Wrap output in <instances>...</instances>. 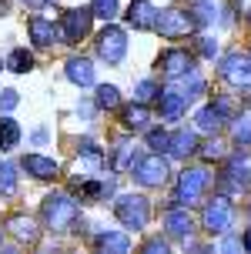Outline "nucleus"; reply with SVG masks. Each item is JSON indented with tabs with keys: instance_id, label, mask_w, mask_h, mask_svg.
I'll list each match as a JSON object with an SVG mask.
<instances>
[{
	"instance_id": "f257e3e1",
	"label": "nucleus",
	"mask_w": 251,
	"mask_h": 254,
	"mask_svg": "<svg viewBox=\"0 0 251 254\" xmlns=\"http://www.w3.org/2000/svg\"><path fill=\"white\" fill-rule=\"evenodd\" d=\"M44 221L50 231H67L77 221V201L64 197V194H50L44 201Z\"/></svg>"
},
{
	"instance_id": "f03ea898",
	"label": "nucleus",
	"mask_w": 251,
	"mask_h": 254,
	"mask_svg": "<svg viewBox=\"0 0 251 254\" xmlns=\"http://www.w3.org/2000/svg\"><path fill=\"white\" fill-rule=\"evenodd\" d=\"M114 211H117V217H121V224H124V228L138 231V228L148 224V201L138 197V194H124V197H117Z\"/></svg>"
},
{
	"instance_id": "7ed1b4c3",
	"label": "nucleus",
	"mask_w": 251,
	"mask_h": 254,
	"mask_svg": "<svg viewBox=\"0 0 251 254\" xmlns=\"http://www.w3.org/2000/svg\"><path fill=\"white\" fill-rule=\"evenodd\" d=\"M191 27H194V17H188L184 10H164V13H158L154 30H161V37H167V40H177V37H188Z\"/></svg>"
},
{
	"instance_id": "20e7f679",
	"label": "nucleus",
	"mask_w": 251,
	"mask_h": 254,
	"mask_svg": "<svg viewBox=\"0 0 251 254\" xmlns=\"http://www.w3.org/2000/svg\"><path fill=\"white\" fill-rule=\"evenodd\" d=\"M97 54L107 64H121L127 54V37L121 27H104V34L97 37Z\"/></svg>"
},
{
	"instance_id": "39448f33",
	"label": "nucleus",
	"mask_w": 251,
	"mask_h": 254,
	"mask_svg": "<svg viewBox=\"0 0 251 254\" xmlns=\"http://www.w3.org/2000/svg\"><path fill=\"white\" fill-rule=\"evenodd\" d=\"M208 181H211V174H208L204 167L184 171V174H181V184H177V197H174V201H181V204H194V201L201 197V190L208 188Z\"/></svg>"
},
{
	"instance_id": "423d86ee",
	"label": "nucleus",
	"mask_w": 251,
	"mask_h": 254,
	"mask_svg": "<svg viewBox=\"0 0 251 254\" xmlns=\"http://www.w3.org/2000/svg\"><path fill=\"white\" fill-rule=\"evenodd\" d=\"M134 178H138L141 184H148V188H158V184H164V178H167V161H164L161 154L141 157L138 164H134Z\"/></svg>"
},
{
	"instance_id": "0eeeda50",
	"label": "nucleus",
	"mask_w": 251,
	"mask_h": 254,
	"mask_svg": "<svg viewBox=\"0 0 251 254\" xmlns=\"http://www.w3.org/2000/svg\"><path fill=\"white\" fill-rule=\"evenodd\" d=\"M231 217H235V207L225 201V197H214L208 207H204V228L211 234H225L231 228Z\"/></svg>"
},
{
	"instance_id": "6e6552de",
	"label": "nucleus",
	"mask_w": 251,
	"mask_h": 254,
	"mask_svg": "<svg viewBox=\"0 0 251 254\" xmlns=\"http://www.w3.org/2000/svg\"><path fill=\"white\" fill-rule=\"evenodd\" d=\"M90 17H94L90 10H67V13L61 17V37L67 40V44H74V40L87 37V30H90Z\"/></svg>"
},
{
	"instance_id": "1a4fd4ad",
	"label": "nucleus",
	"mask_w": 251,
	"mask_h": 254,
	"mask_svg": "<svg viewBox=\"0 0 251 254\" xmlns=\"http://www.w3.org/2000/svg\"><path fill=\"white\" fill-rule=\"evenodd\" d=\"M221 77L231 80L235 87H248L251 84V61H245L238 54H228L225 61H221Z\"/></svg>"
},
{
	"instance_id": "9d476101",
	"label": "nucleus",
	"mask_w": 251,
	"mask_h": 254,
	"mask_svg": "<svg viewBox=\"0 0 251 254\" xmlns=\"http://www.w3.org/2000/svg\"><path fill=\"white\" fill-rule=\"evenodd\" d=\"M161 67L167 77H184V74H194V57H191L188 51H167L161 57Z\"/></svg>"
},
{
	"instance_id": "9b49d317",
	"label": "nucleus",
	"mask_w": 251,
	"mask_h": 254,
	"mask_svg": "<svg viewBox=\"0 0 251 254\" xmlns=\"http://www.w3.org/2000/svg\"><path fill=\"white\" fill-rule=\"evenodd\" d=\"M127 24L138 27V30H154V24H158L154 3H148V0H134V3L127 7Z\"/></svg>"
},
{
	"instance_id": "f8f14e48",
	"label": "nucleus",
	"mask_w": 251,
	"mask_h": 254,
	"mask_svg": "<svg viewBox=\"0 0 251 254\" xmlns=\"http://www.w3.org/2000/svg\"><path fill=\"white\" fill-rule=\"evenodd\" d=\"M57 37H61V27H54L47 17H30V40H34L37 47H47V44H54Z\"/></svg>"
},
{
	"instance_id": "ddd939ff",
	"label": "nucleus",
	"mask_w": 251,
	"mask_h": 254,
	"mask_svg": "<svg viewBox=\"0 0 251 254\" xmlns=\"http://www.w3.org/2000/svg\"><path fill=\"white\" fill-rule=\"evenodd\" d=\"M20 167H24L27 174L40 178V181H47V178H54V174H57V161H54V157H40V154H27Z\"/></svg>"
},
{
	"instance_id": "4468645a",
	"label": "nucleus",
	"mask_w": 251,
	"mask_h": 254,
	"mask_svg": "<svg viewBox=\"0 0 251 254\" xmlns=\"http://www.w3.org/2000/svg\"><path fill=\"white\" fill-rule=\"evenodd\" d=\"M184 104H188V101H184L174 87L161 90V117H164V121H177V117L184 114Z\"/></svg>"
},
{
	"instance_id": "2eb2a0df",
	"label": "nucleus",
	"mask_w": 251,
	"mask_h": 254,
	"mask_svg": "<svg viewBox=\"0 0 251 254\" xmlns=\"http://www.w3.org/2000/svg\"><path fill=\"white\" fill-rule=\"evenodd\" d=\"M67 77L74 80L77 87H90L94 84V67L84 57H74V61H67Z\"/></svg>"
},
{
	"instance_id": "dca6fc26",
	"label": "nucleus",
	"mask_w": 251,
	"mask_h": 254,
	"mask_svg": "<svg viewBox=\"0 0 251 254\" xmlns=\"http://www.w3.org/2000/svg\"><path fill=\"white\" fill-rule=\"evenodd\" d=\"M167 151L174 154V157H188V154H194V151H198V137H194V130H177V134H171Z\"/></svg>"
},
{
	"instance_id": "f3484780",
	"label": "nucleus",
	"mask_w": 251,
	"mask_h": 254,
	"mask_svg": "<svg viewBox=\"0 0 251 254\" xmlns=\"http://www.w3.org/2000/svg\"><path fill=\"white\" fill-rule=\"evenodd\" d=\"M164 228L171 231V234H177V238H184L194 224H191V214H188V211H167V214H164Z\"/></svg>"
},
{
	"instance_id": "a211bd4d",
	"label": "nucleus",
	"mask_w": 251,
	"mask_h": 254,
	"mask_svg": "<svg viewBox=\"0 0 251 254\" xmlns=\"http://www.w3.org/2000/svg\"><path fill=\"white\" fill-rule=\"evenodd\" d=\"M221 121H225V114L218 111V107H201L198 111V130H208V134H214L218 127H221Z\"/></svg>"
},
{
	"instance_id": "6ab92c4d",
	"label": "nucleus",
	"mask_w": 251,
	"mask_h": 254,
	"mask_svg": "<svg viewBox=\"0 0 251 254\" xmlns=\"http://www.w3.org/2000/svg\"><path fill=\"white\" fill-rule=\"evenodd\" d=\"M17 140H20V127H17V121L0 117V147L10 151V147H17Z\"/></svg>"
},
{
	"instance_id": "aec40b11",
	"label": "nucleus",
	"mask_w": 251,
	"mask_h": 254,
	"mask_svg": "<svg viewBox=\"0 0 251 254\" xmlns=\"http://www.w3.org/2000/svg\"><path fill=\"white\" fill-rule=\"evenodd\" d=\"M7 67L17 70V74H27V70L34 67V54L24 51V47H17V51H10V57H7Z\"/></svg>"
},
{
	"instance_id": "412c9836",
	"label": "nucleus",
	"mask_w": 251,
	"mask_h": 254,
	"mask_svg": "<svg viewBox=\"0 0 251 254\" xmlns=\"http://www.w3.org/2000/svg\"><path fill=\"white\" fill-rule=\"evenodd\" d=\"M10 231L20 238V241H34V238H37V228H34V221H30V217H13Z\"/></svg>"
},
{
	"instance_id": "4be33fe9",
	"label": "nucleus",
	"mask_w": 251,
	"mask_h": 254,
	"mask_svg": "<svg viewBox=\"0 0 251 254\" xmlns=\"http://www.w3.org/2000/svg\"><path fill=\"white\" fill-rule=\"evenodd\" d=\"M235 140L238 144H251V111H241L235 117Z\"/></svg>"
},
{
	"instance_id": "5701e85b",
	"label": "nucleus",
	"mask_w": 251,
	"mask_h": 254,
	"mask_svg": "<svg viewBox=\"0 0 251 254\" xmlns=\"http://www.w3.org/2000/svg\"><path fill=\"white\" fill-rule=\"evenodd\" d=\"M148 121H151V117H148V111H144L141 104H138V107H127V111H124V124L131 127V130H144V127H148Z\"/></svg>"
},
{
	"instance_id": "b1692460",
	"label": "nucleus",
	"mask_w": 251,
	"mask_h": 254,
	"mask_svg": "<svg viewBox=\"0 0 251 254\" xmlns=\"http://www.w3.org/2000/svg\"><path fill=\"white\" fill-rule=\"evenodd\" d=\"M191 13H194V24H211L214 20V0H194L191 3Z\"/></svg>"
},
{
	"instance_id": "393cba45",
	"label": "nucleus",
	"mask_w": 251,
	"mask_h": 254,
	"mask_svg": "<svg viewBox=\"0 0 251 254\" xmlns=\"http://www.w3.org/2000/svg\"><path fill=\"white\" fill-rule=\"evenodd\" d=\"M127 248H131V241H127V234H104V238H100V251L124 254Z\"/></svg>"
},
{
	"instance_id": "a878e982",
	"label": "nucleus",
	"mask_w": 251,
	"mask_h": 254,
	"mask_svg": "<svg viewBox=\"0 0 251 254\" xmlns=\"http://www.w3.org/2000/svg\"><path fill=\"white\" fill-rule=\"evenodd\" d=\"M17 190V167L3 164L0 167V194H13Z\"/></svg>"
},
{
	"instance_id": "bb28decb",
	"label": "nucleus",
	"mask_w": 251,
	"mask_h": 254,
	"mask_svg": "<svg viewBox=\"0 0 251 254\" xmlns=\"http://www.w3.org/2000/svg\"><path fill=\"white\" fill-rule=\"evenodd\" d=\"M117 104H121V94H117V87H111V84L97 87V107H117Z\"/></svg>"
},
{
	"instance_id": "cd10ccee",
	"label": "nucleus",
	"mask_w": 251,
	"mask_h": 254,
	"mask_svg": "<svg viewBox=\"0 0 251 254\" xmlns=\"http://www.w3.org/2000/svg\"><path fill=\"white\" fill-rule=\"evenodd\" d=\"M134 97H138V104H148L154 97H161V94H158V84L154 80H141L138 87H134Z\"/></svg>"
},
{
	"instance_id": "c85d7f7f",
	"label": "nucleus",
	"mask_w": 251,
	"mask_h": 254,
	"mask_svg": "<svg viewBox=\"0 0 251 254\" xmlns=\"http://www.w3.org/2000/svg\"><path fill=\"white\" fill-rule=\"evenodd\" d=\"M90 13H94V17H104V20H111L114 13H117V0H94Z\"/></svg>"
},
{
	"instance_id": "c756f323",
	"label": "nucleus",
	"mask_w": 251,
	"mask_h": 254,
	"mask_svg": "<svg viewBox=\"0 0 251 254\" xmlns=\"http://www.w3.org/2000/svg\"><path fill=\"white\" fill-rule=\"evenodd\" d=\"M131 151H134V147H131L127 140H121V144H117V157H114V167H117V171H124V167H127V161H131Z\"/></svg>"
},
{
	"instance_id": "7c9ffc66",
	"label": "nucleus",
	"mask_w": 251,
	"mask_h": 254,
	"mask_svg": "<svg viewBox=\"0 0 251 254\" xmlns=\"http://www.w3.org/2000/svg\"><path fill=\"white\" fill-rule=\"evenodd\" d=\"M194 51H198L201 57H214V54H218V44H214L211 37H198L194 40Z\"/></svg>"
},
{
	"instance_id": "2f4dec72",
	"label": "nucleus",
	"mask_w": 251,
	"mask_h": 254,
	"mask_svg": "<svg viewBox=\"0 0 251 254\" xmlns=\"http://www.w3.org/2000/svg\"><path fill=\"white\" fill-rule=\"evenodd\" d=\"M20 104V97H17V90H0V111L7 114V111H13Z\"/></svg>"
},
{
	"instance_id": "473e14b6",
	"label": "nucleus",
	"mask_w": 251,
	"mask_h": 254,
	"mask_svg": "<svg viewBox=\"0 0 251 254\" xmlns=\"http://www.w3.org/2000/svg\"><path fill=\"white\" fill-rule=\"evenodd\" d=\"M148 140H151V147H154V151H167V144H171V137H167L164 130H151Z\"/></svg>"
},
{
	"instance_id": "72a5a7b5",
	"label": "nucleus",
	"mask_w": 251,
	"mask_h": 254,
	"mask_svg": "<svg viewBox=\"0 0 251 254\" xmlns=\"http://www.w3.org/2000/svg\"><path fill=\"white\" fill-rule=\"evenodd\" d=\"M204 157H208V161H211V157H221V154H225V147H221V140H208V144H204Z\"/></svg>"
},
{
	"instance_id": "f704fd0d",
	"label": "nucleus",
	"mask_w": 251,
	"mask_h": 254,
	"mask_svg": "<svg viewBox=\"0 0 251 254\" xmlns=\"http://www.w3.org/2000/svg\"><path fill=\"white\" fill-rule=\"evenodd\" d=\"M144 251H167V244H164V241H148V248H144Z\"/></svg>"
},
{
	"instance_id": "c9c22d12",
	"label": "nucleus",
	"mask_w": 251,
	"mask_h": 254,
	"mask_svg": "<svg viewBox=\"0 0 251 254\" xmlns=\"http://www.w3.org/2000/svg\"><path fill=\"white\" fill-rule=\"evenodd\" d=\"M221 248H225V251H238L241 244H238V241H235V238H225V244H221Z\"/></svg>"
},
{
	"instance_id": "e433bc0d",
	"label": "nucleus",
	"mask_w": 251,
	"mask_h": 254,
	"mask_svg": "<svg viewBox=\"0 0 251 254\" xmlns=\"http://www.w3.org/2000/svg\"><path fill=\"white\" fill-rule=\"evenodd\" d=\"M30 140H34V144H44V140H47V130H34V137H30Z\"/></svg>"
},
{
	"instance_id": "4c0bfd02",
	"label": "nucleus",
	"mask_w": 251,
	"mask_h": 254,
	"mask_svg": "<svg viewBox=\"0 0 251 254\" xmlns=\"http://www.w3.org/2000/svg\"><path fill=\"white\" fill-rule=\"evenodd\" d=\"M27 7H44V3H50V0H24Z\"/></svg>"
},
{
	"instance_id": "58836bf2",
	"label": "nucleus",
	"mask_w": 251,
	"mask_h": 254,
	"mask_svg": "<svg viewBox=\"0 0 251 254\" xmlns=\"http://www.w3.org/2000/svg\"><path fill=\"white\" fill-rule=\"evenodd\" d=\"M241 244H245V248H248V251H251V231H248V234H245V241H241Z\"/></svg>"
},
{
	"instance_id": "ea45409f",
	"label": "nucleus",
	"mask_w": 251,
	"mask_h": 254,
	"mask_svg": "<svg viewBox=\"0 0 251 254\" xmlns=\"http://www.w3.org/2000/svg\"><path fill=\"white\" fill-rule=\"evenodd\" d=\"M0 13H7V3H3V0H0Z\"/></svg>"
}]
</instances>
